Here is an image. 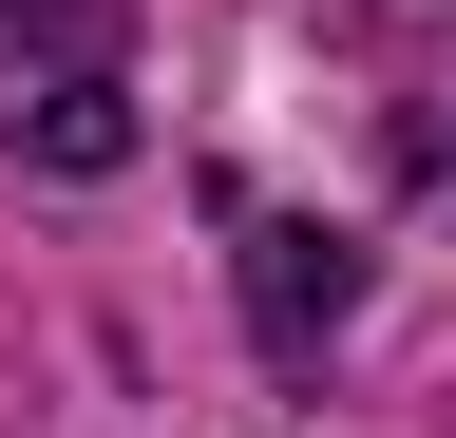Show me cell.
Masks as SVG:
<instances>
[{
    "label": "cell",
    "mask_w": 456,
    "mask_h": 438,
    "mask_svg": "<svg viewBox=\"0 0 456 438\" xmlns=\"http://www.w3.org/2000/svg\"><path fill=\"white\" fill-rule=\"evenodd\" d=\"M342 305H362V248H342V229H305V210H248V324H266V343L305 362Z\"/></svg>",
    "instance_id": "obj_2"
},
{
    "label": "cell",
    "mask_w": 456,
    "mask_h": 438,
    "mask_svg": "<svg viewBox=\"0 0 456 438\" xmlns=\"http://www.w3.org/2000/svg\"><path fill=\"white\" fill-rule=\"evenodd\" d=\"M134 20L114 0H0V153L20 172H134Z\"/></svg>",
    "instance_id": "obj_1"
}]
</instances>
